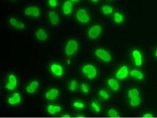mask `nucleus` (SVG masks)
<instances>
[{
	"label": "nucleus",
	"instance_id": "obj_1",
	"mask_svg": "<svg viewBox=\"0 0 157 118\" xmlns=\"http://www.w3.org/2000/svg\"><path fill=\"white\" fill-rule=\"evenodd\" d=\"M79 44L78 40L75 39H69L64 47V53L66 56L71 57L74 56L78 51Z\"/></svg>",
	"mask_w": 157,
	"mask_h": 118
},
{
	"label": "nucleus",
	"instance_id": "obj_2",
	"mask_svg": "<svg viewBox=\"0 0 157 118\" xmlns=\"http://www.w3.org/2000/svg\"><path fill=\"white\" fill-rule=\"evenodd\" d=\"M81 71L84 76L88 79H93L97 76V69L95 66L92 64L85 65L81 68Z\"/></svg>",
	"mask_w": 157,
	"mask_h": 118
},
{
	"label": "nucleus",
	"instance_id": "obj_3",
	"mask_svg": "<svg viewBox=\"0 0 157 118\" xmlns=\"http://www.w3.org/2000/svg\"><path fill=\"white\" fill-rule=\"evenodd\" d=\"M18 79L17 76L13 73L8 75L6 81L5 88L6 90L12 91L16 89L18 85Z\"/></svg>",
	"mask_w": 157,
	"mask_h": 118
},
{
	"label": "nucleus",
	"instance_id": "obj_4",
	"mask_svg": "<svg viewBox=\"0 0 157 118\" xmlns=\"http://www.w3.org/2000/svg\"><path fill=\"white\" fill-rule=\"evenodd\" d=\"M95 57L104 62L108 63L111 61L112 57L110 53L104 49H98L94 53Z\"/></svg>",
	"mask_w": 157,
	"mask_h": 118
},
{
	"label": "nucleus",
	"instance_id": "obj_5",
	"mask_svg": "<svg viewBox=\"0 0 157 118\" xmlns=\"http://www.w3.org/2000/svg\"><path fill=\"white\" fill-rule=\"evenodd\" d=\"M49 69L51 73L57 78H61L64 75L63 67L59 63H54L50 64Z\"/></svg>",
	"mask_w": 157,
	"mask_h": 118
},
{
	"label": "nucleus",
	"instance_id": "obj_6",
	"mask_svg": "<svg viewBox=\"0 0 157 118\" xmlns=\"http://www.w3.org/2000/svg\"><path fill=\"white\" fill-rule=\"evenodd\" d=\"M76 18L78 22L83 24L88 23L90 18L86 10L81 8L78 10L76 14Z\"/></svg>",
	"mask_w": 157,
	"mask_h": 118
},
{
	"label": "nucleus",
	"instance_id": "obj_7",
	"mask_svg": "<svg viewBox=\"0 0 157 118\" xmlns=\"http://www.w3.org/2000/svg\"><path fill=\"white\" fill-rule=\"evenodd\" d=\"M63 110L62 106L59 104H49L47 106V113L50 116H57L61 113Z\"/></svg>",
	"mask_w": 157,
	"mask_h": 118
},
{
	"label": "nucleus",
	"instance_id": "obj_8",
	"mask_svg": "<svg viewBox=\"0 0 157 118\" xmlns=\"http://www.w3.org/2000/svg\"><path fill=\"white\" fill-rule=\"evenodd\" d=\"M22 96L19 92H14L11 94L7 98V103L12 106H17L21 102Z\"/></svg>",
	"mask_w": 157,
	"mask_h": 118
},
{
	"label": "nucleus",
	"instance_id": "obj_9",
	"mask_svg": "<svg viewBox=\"0 0 157 118\" xmlns=\"http://www.w3.org/2000/svg\"><path fill=\"white\" fill-rule=\"evenodd\" d=\"M24 14L26 16L37 18L40 16L41 11L38 7L29 6L25 8Z\"/></svg>",
	"mask_w": 157,
	"mask_h": 118
},
{
	"label": "nucleus",
	"instance_id": "obj_10",
	"mask_svg": "<svg viewBox=\"0 0 157 118\" xmlns=\"http://www.w3.org/2000/svg\"><path fill=\"white\" fill-rule=\"evenodd\" d=\"M102 31V28L101 25H94L88 29L87 32L88 36L91 39H96L100 36Z\"/></svg>",
	"mask_w": 157,
	"mask_h": 118
},
{
	"label": "nucleus",
	"instance_id": "obj_11",
	"mask_svg": "<svg viewBox=\"0 0 157 118\" xmlns=\"http://www.w3.org/2000/svg\"><path fill=\"white\" fill-rule=\"evenodd\" d=\"M60 92L59 90L56 88H52L46 91L45 93V98L50 101L56 100L59 96Z\"/></svg>",
	"mask_w": 157,
	"mask_h": 118
},
{
	"label": "nucleus",
	"instance_id": "obj_12",
	"mask_svg": "<svg viewBox=\"0 0 157 118\" xmlns=\"http://www.w3.org/2000/svg\"><path fill=\"white\" fill-rule=\"evenodd\" d=\"M40 86V83L37 80H33L29 81L26 85V91L27 93L29 94H33L36 93L39 89Z\"/></svg>",
	"mask_w": 157,
	"mask_h": 118
},
{
	"label": "nucleus",
	"instance_id": "obj_13",
	"mask_svg": "<svg viewBox=\"0 0 157 118\" xmlns=\"http://www.w3.org/2000/svg\"><path fill=\"white\" fill-rule=\"evenodd\" d=\"M132 57L136 66L137 67L142 65L143 63V57L141 52L138 50H134L132 53Z\"/></svg>",
	"mask_w": 157,
	"mask_h": 118
},
{
	"label": "nucleus",
	"instance_id": "obj_14",
	"mask_svg": "<svg viewBox=\"0 0 157 118\" xmlns=\"http://www.w3.org/2000/svg\"><path fill=\"white\" fill-rule=\"evenodd\" d=\"M129 71L126 65H123L116 72L115 76L116 78L120 80L125 79L128 77Z\"/></svg>",
	"mask_w": 157,
	"mask_h": 118
},
{
	"label": "nucleus",
	"instance_id": "obj_15",
	"mask_svg": "<svg viewBox=\"0 0 157 118\" xmlns=\"http://www.w3.org/2000/svg\"><path fill=\"white\" fill-rule=\"evenodd\" d=\"M9 23L12 27L19 30H24L26 27V25L23 22L15 18H10Z\"/></svg>",
	"mask_w": 157,
	"mask_h": 118
},
{
	"label": "nucleus",
	"instance_id": "obj_16",
	"mask_svg": "<svg viewBox=\"0 0 157 118\" xmlns=\"http://www.w3.org/2000/svg\"><path fill=\"white\" fill-rule=\"evenodd\" d=\"M35 36L37 40L44 41L48 38V34L47 30L43 28H39L36 31Z\"/></svg>",
	"mask_w": 157,
	"mask_h": 118
},
{
	"label": "nucleus",
	"instance_id": "obj_17",
	"mask_svg": "<svg viewBox=\"0 0 157 118\" xmlns=\"http://www.w3.org/2000/svg\"><path fill=\"white\" fill-rule=\"evenodd\" d=\"M48 18L49 22L52 25L56 26L58 25L59 22L60 18L58 13L56 11H50L48 13Z\"/></svg>",
	"mask_w": 157,
	"mask_h": 118
},
{
	"label": "nucleus",
	"instance_id": "obj_18",
	"mask_svg": "<svg viewBox=\"0 0 157 118\" xmlns=\"http://www.w3.org/2000/svg\"><path fill=\"white\" fill-rule=\"evenodd\" d=\"M73 5L71 1L68 0L65 1L63 4L62 10L63 13L65 15H69L71 14L73 11Z\"/></svg>",
	"mask_w": 157,
	"mask_h": 118
},
{
	"label": "nucleus",
	"instance_id": "obj_19",
	"mask_svg": "<svg viewBox=\"0 0 157 118\" xmlns=\"http://www.w3.org/2000/svg\"><path fill=\"white\" fill-rule=\"evenodd\" d=\"M108 87L111 90L113 91H117L120 88V84L119 81L113 78H109L107 81Z\"/></svg>",
	"mask_w": 157,
	"mask_h": 118
},
{
	"label": "nucleus",
	"instance_id": "obj_20",
	"mask_svg": "<svg viewBox=\"0 0 157 118\" xmlns=\"http://www.w3.org/2000/svg\"><path fill=\"white\" fill-rule=\"evenodd\" d=\"M129 74L130 77L139 81H141L144 78V73L139 70L136 69L132 70L130 72Z\"/></svg>",
	"mask_w": 157,
	"mask_h": 118
},
{
	"label": "nucleus",
	"instance_id": "obj_21",
	"mask_svg": "<svg viewBox=\"0 0 157 118\" xmlns=\"http://www.w3.org/2000/svg\"><path fill=\"white\" fill-rule=\"evenodd\" d=\"M78 82L75 79L70 80L68 84V90L71 92H74L77 90L78 88Z\"/></svg>",
	"mask_w": 157,
	"mask_h": 118
},
{
	"label": "nucleus",
	"instance_id": "obj_22",
	"mask_svg": "<svg viewBox=\"0 0 157 118\" xmlns=\"http://www.w3.org/2000/svg\"><path fill=\"white\" fill-rule=\"evenodd\" d=\"M90 107L92 112L95 113H100L101 111L100 104L97 101H93L91 102Z\"/></svg>",
	"mask_w": 157,
	"mask_h": 118
},
{
	"label": "nucleus",
	"instance_id": "obj_23",
	"mask_svg": "<svg viewBox=\"0 0 157 118\" xmlns=\"http://www.w3.org/2000/svg\"><path fill=\"white\" fill-rule=\"evenodd\" d=\"M73 108L76 110H82L85 107V104L82 101L76 100L74 101L72 103Z\"/></svg>",
	"mask_w": 157,
	"mask_h": 118
},
{
	"label": "nucleus",
	"instance_id": "obj_24",
	"mask_svg": "<svg viewBox=\"0 0 157 118\" xmlns=\"http://www.w3.org/2000/svg\"><path fill=\"white\" fill-rule=\"evenodd\" d=\"M141 102V98L140 96L133 97L130 98V105L133 107L139 106Z\"/></svg>",
	"mask_w": 157,
	"mask_h": 118
},
{
	"label": "nucleus",
	"instance_id": "obj_25",
	"mask_svg": "<svg viewBox=\"0 0 157 118\" xmlns=\"http://www.w3.org/2000/svg\"><path fill=\"white\" fill-rule=\"evenodd\" d=\"M98 95L101 99L104 100H108L110 98V94L107 90L105 89H101L99 91Z\"/></svg>",
	"mask_w": 157,
	"mask_h": 118
},
{
	"label": "nucleus",
	"instance_id": "obj_26",
	"mask_svg": "<svg viewBox=\"0 0 157 118\" xmlns=\"http://www.w3.org/2000/svg\"><path fill=\"white\" fill-rule=\"evenodd\" d=\"M80 89L82 93L84 94H87L90 91V87L86 83H82L80 86Z\"/></svg>",
	"mask_w": 157,
	"mask_h": 118
},
{
	"label": "nucleus",
	"instance_id": "obj_27",
	"mask_svg": "<svg viewBox=\"0 0 157 118\" xmlns=\"http://www.w3.org/2000/svg\"><path fill=\"white\" fill-rule=\"evenodd\" d=\"M101 10L102 12L105 15L112 14L113 12V8L109 5L103 6L102 7Z\"/></svg>",
	"mask_w": 157,
	"mask_h": 118
},
{
	"label": "nucleus",
	"instance_id": "obj_28",
	"mask_svg": "<svg viewBox=\"0 0 157 118\" xmlns=\"http://www.w3.org/2000/svg\"><path fill=\"white\" fill-rule=\"evenodd\" d=\"M113 20L116 23L120 24L124 21V17L119 12H116L113 15Z\"/></svg>",
	"mask_w": 157,
	"mask_h": 118
},
{
	"label": "nucleus",
	"instance_id": "obj_29",
	"mask_svg": "<svg viewBox=\"0 0 157 118\" xmlns=\"http://www.w3.org/2000/svg\"><path fill=\"white\" fill-rule=\"evenodd\" d=\"M139 91L136 88H132L128 91V96L129 98L133 97L139 96Z\"/></svg>",
	"mask_w": 157,
	"mask_h": 118
},
{
	"label": "nucleus",
	"instance_id": "obj_30",
	"mask_svg": "<svg viewBox=\"0 0 157 118\" xmlns=\"http://www.w3.org/2000/svg\"><path fill=\"white\" fill-rule=\"evenodd\" d=\"M107 115L110 117H117L120 116L117 111L113 108L109 109L107 112Z\"/></svg>",
	"mask_w": 157,
	"mask_h": 118
},
{
	"label": "nucleus",
	"instance_id": "obj_31",
	"mask_svg": "<svg viewBox=\"0 0 157 118\" xmlns=\"http://www.w3.org/2000/svg\"><path fill=\"white\" fill-rule=\"evenodd\" d=\"M58 0H48L49 6L52 8L56 7L58 4Z\"/></svg>",
	"mask_w": 157,
	"mask_h": 118
},
{
	"label": "nucleus",
	"instance_id": "obj_32",
	"mask_svg": "<svg viewBox=\"0 0 157 118\" xmlns=\"http://www.w3.org/2000/svg\"><path fill=\"white\" fill-rule=\"evenodd\" d=\"M60 116L63 118H70L72 117V115L71 113L67 112V113H64L60 115Z\"/></svg>",
	"mask_w": 157,
	"mask_h": 118
},
{
	"label": "nucleus",
	"instance_id": "obj_33",
	"mask_svg": "<svg viewBox=\"0 0 157 118\" xmlns=\"http://www.w3.org/2000/svg\"><path fill=\"white\" fill-rule=\"evenodd\" d=\"M154 116H154L153 113L148 112V113L144 114L143 116V117L145 118H152L154 117Z\"/></svg>",
	"mask_w": 157,
	"mask_h": 118
},
{
	"label": "nucleus",
	"instance_id": "obj_34",
	"mask_svg": "<svg viewBox=\"0 0 157 118\" xmlns=\"http://www.w3.org/2000/svg\"><path fill=\"white\" fill-rule=\"evenodd\" d=\"M154 55L155 58L157 59V47L156 49H155V51H154Z\"/></svg>",
	"mask_w": 157,
	"mask_h": 118
},
{
	"label": "nucleus",
	"instance_id": "obj_35",
	"mask_svg": "<svg viewBox=\"0 0 157 118\" xmlns=\"http://www.w3.org/2000/svg\"><path fill=\"white\" fill-rule=\"evenodd\" d=\"M93 3H97L99 1V0H90Z\"/></svg>",
	"mask_w": 157,
	"mask_h": 118
},
{
	"label": "nucleus",
	"instance_id": "obj_36",
	"mask_svg": "<svg viewBox=\"0 0 157 118\" xmlns=\"http://www.w3.org/2000/svg\"><path fill=\"white\" fill-rule=\"evenodd\" d=\"M76 116H77V117H83V116H84V115L80 114L77 115Z\"/></svg>",
	"mask_w": 157,
	"mask_h": 118
},
{
	"label": "nucleus",
	"instance_id": "obj_37",
	"mask_svg": "<svg viewBox=\"0 0 157 118\" xmlns=\"http://www.w3.org/2000/svg\"><path fill=\"white\" fill-rule=\"evenodd\" d=\"M69 1H71V2H75L78 1V0H69Z\"/></svg>",
	"mask_w": 157,
	"mask_h": 118
},
{
	"label": "nucleus",
	"instance_id": "obj_38",
	"mask_svg": "<svg viewBox=\"0 0 157 118\" xmlns=\"http://www.w3.org/2000/svg\"><path fill=\"white\" fill-rule=\"evenodd\" d=\"M12 1H16V0H12Z\"/></svg>",
	"mask_w": 157,
	"mask_h": 118
}]
</instances>
